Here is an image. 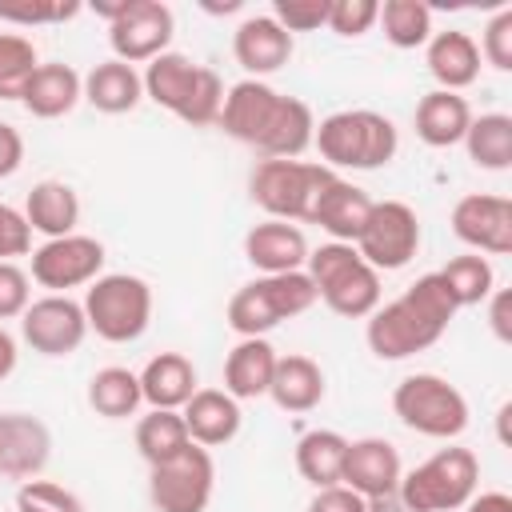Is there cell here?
<instances>
[{
	"label": "cell",
	"mask_w": 512,
	"mask_h": 512,
	"mask_svg": "<svg viewBox=\"0 0 512 512\" xmlns=\"http://www.w3.org/2000/svg\"><path fill=\"white\" fill-rule=\"evenodd\" d=\"M28 248H32V228L24 212H16L12 204H0V260L28 256Z\"/></svg>",
	"instance_id": "cell-44"
},
{
	"label": "cell",
	"mask_w": 512,
	"mask_h": 512,
	"mask_svg": "<svg viewBox=\"0 0 512 512\" xmlns=\"http://www.w3.org/2000/svg\"><path fill=\"white\" fill-rule=\"evenodd\" d=\"M468 148V160L484 172H504L512 168V116L504 112H484V116H472L464 140Z\"/></svg>",
	"instance_id": "cell-32"
},
{
	"label": "cell",
	"mask_w": 512,
	"mask_h": 512,
	"mask_svg": "<svg viewBox=\"0 0 512 512\" xmlns=\"http://www.w3.org/2000/svg\"><path fill=\"white\" fill-rule=\"evenodd\" d=\"M184 428L192 436V444L200 448H220L228 440H236L240 432V400H232L224 388H196L192 400L180 408Z\"/></svg>",
	"instance_id": "cell-21"
},
{
	"label": "cell",
	"mask_w": 512,
	"mask_h": 512,
	"mask_svg": "<svg viewBox=\"0 0 512 512\" xmlns=\"http://www.w3.org/2000/svg\"><path fill=\"white\" fill-rule=\"evenodd\" d=\"M488 300H492V308H488V324H492L496 340H512V328H508V304H512V296L500 288V292H492Z\"/></svg>",
	"instance_id": "cell-47"
},
{
	"label": "cell",
	"mask_w": 512,
	"mask_h": 512,
	"mask_svg": "<svg viewBox=\"0 0 512 512\" xmlns=\"http://www.w3.org/2000/svg\"><path fill=\"white\" fill-rule=\"evenodd\" d=\"M400 452L396 444H388L384 436H364V440H348V452H344V472H340V484L352 488L356 496L364 500H376V496H388L400 488Z\"/></svg>",
	"instance_id": "cell-17"
},
{
	"label": "cell",
	"mask_w": 512,
	"mask_h": 512,
	"mask_svg": "<svg viewBox=\"0 0 512 512\" xmlns=\"http://www.w3.org/2000/svg\"><path fill=\"white\" fill-rule=\"evenodd\" d=\"M20 164H24V136L0 120V180L12 176Z\"/></svg>",
	"instance_id": "cell-46"
},
{
	"label": "cell",
	"mask_w": 512,
	"mask_h": 512,
	"mask_svg": "<svg viewBox=\"0 0 512 512\" xmlns=\"http://www.w3.org/2000/svg\"><path fill=\"white\" fill-rule=\"evenodd\" d=\"M272 372H276V348H272L264 336H244V340L228 352V360H224V392H228L232 400L268 396Z\"/></svg>",
	"instance_id": "cell-27"
},
{
	"label": "cell",
	"mask_w": 512,
	"mask_h": 512,
	"mask_svg": "<svg viewBox=\"0 0 512 512\" xmlns=\"http://www.w3.org/2000/svg\"><path fill=\"white\" fill-rule=\"evenodd\" d=\"M20 336L32 352L40 356H72L84 336H88V316H84V304H76L72 296H40L24 308L20 316Z\"/></svg>",
	"instance_id": "cell-15"
},
{
	"label": "cell",
	"mask_w": 512,
	"mask_h": 512,
	"mask_svg": "<svg viewBox=\"0 0 512 512\" xmlns=\"http://www.w3.org/2000/svg\"><path fill=\"white\" fill-rule=\"evenodd\" d=\"M52 436L36 416L4 412L0 416V472L16 480H36V472L48 464Z\"/></svg>",
	"instance_id": "cell-20"
},
{
	"label": "cell",
	"mask_w": 512,
	"mask_h": 512,
	"mask_svg": "<svg viewBox=\"0 0 512 512\" xmlns=\"http://www.w3.org/2000/svg\"><path fill=\"white\" fill-rule=\"evenodd\" d=\"M84 100V76L72 64H40L24 84L20 104L36 120H60Z\"/></svg>",
	"instance_id": "cell-23"
},
{
	"label": "cell",
	"mask_w": 512,
	"mask_h": 512,
	"mask_svg": "<svg viewBox=\"0 0 512 512\" xmlns=\"http://www.w3.org/2000/svg\"><path fill=\"white\" fill-rule=\"evenodd\" d=\"M480 484V460L472 448H440L424 464L400 476V500L412 512H456L476 496Z\"/></svg>",
	"instance_id": "cell-7"
},
{
	"label": "cell",
	"mask_w": 512,
	"mask_h": 512,
	"mask_svg": "<svg viewBox=\"0 0 512 512\" xmlns=\"http://www.w3.org/2000/svg\"><path fill=\"white\" fill-rule=\"evenodd\" d=\"M24 220H28L32 232H40L48 240L72 236L76 224H80V196H76V188L64 184V180L32 184V192L24 200Z\"/></svg>",
	"instance_id": "cell-26"
},
{
	"label": "cell",
	"mask_w": 512,
	"mask_h": 512,
	"mask_svg": "<svg viewBox=\"0 0 512 512\" xmlns=\"http://www.w3.org/2000/svg\"><path fill=\"white\" fill-rule=\"evenodd\" d=\"M84 316H88V332H96L100 340L132 344L148 332L152 288L144 276H132V272L96 276L84 292Z\"/></svg>",
	"instance_id": "cell-8"
},
{
	"label": "cell",
	"mask_w": 512,
	"mask_h": 512,
	"mask_svg": "<svg viewBox=\"0 0 512 512\" xmlns=\"http://www.w3.org/2000/svg\"><path fill=\"white\" fill-rule=\"evenodd\" d=\"M424 60H428V72L432 80L444 88V92H460L468 84H476L480 76V48L468 32L460 28H448V32H432V40L424 44Z\"/></svg>",
	"instance_id": "cell-24"
},
{
	"label": "cell",
	"mask_w": 512,
	"mask_h": 512,
	"mask_svg": "<svg viewBox=\"0 0 512 512\" xmlns=\"http://www.w3.org/2000/svg\"><path fill=\"white\" fill-rule=\"evenodd\" d=\"M80 12L76 0H0V20L4 24H20V28H40V24H56V20H72Z\"/></svg>",
	"instance_id": "cell-38"
},
{
	"label": "cell",
	"mask_w": 512,
	"mask_h": 512,
	"mask_svg": "<svg viewBox=\"0 0 512 512\" xmlns=\"http://www.w3.org/2000/svg\"><path fill=\"white\" fill-rule=\"evenodd\" d=\"M220 128L264 160H300L312 144L316 120L304 100L284 96L264 80H240L224 92Z\"/></svg>",
	"instance_id": "cell-1"
},
{
	"label": "cell",
	"mask_w": 512,
	"mask_h": 512,
	"mask_svg": "<svg viewBox=\"0 0 512 512\" xmlns=\"http://www.w3.org/2000/svg\"><path fill=\"white\" fill-rule=\"evenodd\" d=\"M392 412L404 428L432 436V440H456L468 428V400L456 384H448L436 372H412L392 392Z\"/></svg>",
	"instance_id": "cell-10"
},
{
	"label": "cell",
	"mask_w": 512,
	"mask_h": 512,
	"mask_svg": "<svg viewBox=\"0 0 512 512\" xmlns=\"http://www.w3.org/2000/svg\"><path fill=\"white\" fill-rule=\"evenodd\" d=\"M84 100L104 116H120V112H132L144 100V80L132 64L112 56V60H100L84 76Z\"/></svg>",
	"instance_id": "cell-30"
},
{
	"label": "cell",
	"mask_w": 512,
	"mask_h": 512,
	"mask_svg": "<svg viewBox=\"0 0 512 512\" xmlns=\"http://www.w3.org/2000/svg\"><path fill=\"white\" fill-rule=\"evenodd\" d=\"M324 388H328L324 384V368L312 356H300V352L276 356V372H272V384H268V396L276 400V408L312 412L324 400Z\"/></svg>",
	"instance_id": "cell-29"
},
{
	"label": "cell",
	"mask_w": 512,
	"mask_h": 512,
	"mask_svg": "<svg viewBox=\"0 0 512 512\" xmlns=\"http://www.w3.org/2000/svg\"><path fill=\"white\" fill-rule=\"evenodd\" d=\"M304 272L316 288V300H324L344 320H368L380 308V272L352 244L328 240L312 248Z\"/></svg>",
	"instance_id": "cell-5"
},
{
	"label": "cell",
	"mask_w": 512,
	"mask_h": 512,
	"mask_svg": "<svg viewBox=\"0 0 512 512\" xmlns=\"http://www.w3.org/2000/svg\"><path fill=\"white\" fill-rule=\"evenodd\" d=\"M380 16V4L376 0H332L328 4V24L336 36H364Z\"/></svg>",
	"instance_id": "cell-41"
},
{
	"label": "cell",
	"mask_w": 512,
	"mask_h": 512,
	"mask_svg": "<svg viewBox=\"0 0 512 512\" xmlns=\"http://www.w3.org/2000/svg\"><path fill=\"white\" fill-rule=\"evenodd\" d=\"M456 312L460 308H456L452 292L444 288V280L436 272H428L416 284H408L396 300L380 304L368 316L364 340H368L372 356H380V360H408V356L432 348L448 332Z\"/></svg>",
	"instance_id": "cell-2"
},
{
	"label": "cell",
	"mask_w": 512,
	"mask_h": 512,
	"mask_svg": "<svg viewBox=\"0 0 512 512\" xmlns=\"http://www.w3.org/2000/svg\"><path fill=\"white\" fill-rule=\"evenodd\" d=\"M16 512H84L76 492L52 480H24L16 488Z\"/></svg>",
	"instance_id": "cell-39"
},
{
	"label": "cell",
	"mask_w": 512,
	"mask_h": 512,
	"mask_svg": "<svg viewBox=\"0 0 512 512\" xmlns=\"http://www.w3.org/2000/svg\"><path fill=\"white\" fill-rule=\"evenodd\" d=\"M188 444H192V436H188V428H184V416L172 412V408H152V412L140 416V424H136V448H140V456L148 460V468L176 460Z\"/></svg>",
	"instance_id": "cell-34"
},
{
	"label": "cell",
	"mask_w": 512,
	"mask_h": 512,
	"mask_svg": "<svg viewBox=\"0 0 512 512\" xmlns=\"http://www.w3.org/2000/svg\"><path fill=\"white\" fill-rule=\"evenodd\" d=\"M452 232L472 252L508 256L512 252V200L496 192H468L452 204Z\"/></svg>",
	"instance_id": "cell-16"
},
{
	"label": "cell",
	"mask_w": 512,
	"mask_h": 512,
	"mask_svg": "<svg viewBox=\"0 0 512 512\" xmlns=\"http://www.w3.org/2000/svg\"><path fill=\"white\" fill-rule=\"evenodd\" d=\"M172 32H176V20H172L168 4H160V0H128L124 12L108 24V44H112L116 60L136 68V64H148L160 52H168Z\"/></svg>",
	"instance_id": "cell-13"
},
{
	"label": "cell",
	"mask_w": 512,
	"mask_h": 512,
	"mask_svg": "<svg viewBox=\"0 0 512 512\" xmlns=\"http://www.w3.org/2000/svg\"><path fill=\"white\" fill-rule=\"evenodd\" d=\"M328 4L332 0H276L272 4V20L292 36V32H316L328 24Z\"/></svg>",
	"instance_id": "cell-40"
},
{
	"label": "cell",
	"mask_w": 512,
	"mask_h": 512,
	"mask_svg": "<svg viewBox=\"0 0 512 512\" xmlns=\"http://www.w3.org/2000/svg\"><path fill=\"white\" fill-rule=\"evenodd\" d=\"M344 452H348V440L332 428H312L296 440V472L312 484V488H332L340 484V472H344Z\"/></svg>",
	"instance_id": "cell-31"
},
{
	"label": "cell",
	"mask_w": 512,
	"mask_h": 512,
	"mask_svg": "<svg viewBox=\"0 0 512 512\" xmlns=\"http://www.w3.org/2000/svg\"><path fill=\"white\" fill-rule=\"evenodd\" d=\"M376 24L392 48H420L432 40V8L424 0H384Z\"/></svg>",
	"instance_id": "cell-36"
},
{
	"label": "cell",
	"mask_w": 512,
	"mask_h": 512,
	"mask_svg": "<svg viewBox=\"0 0 512 512\" xmlns=\"http://www.w3.org/2000/svg\"><path fill=\"white\" fill-rule=\"evenodd\" d=\"M464 512H512V496L508 492H480L464 504Z\"/></svg>",
	"instance_id": "cell-48"
},
{
	"label": "cell",
	"mask_w": 512,
	"mask_h": 512,
	"mask_svg": "<svg viewBox=\"0 0 512 512\" xmlns=\"http://www.w3.org/2000/svg\"><path fill=\"white\" fill-rule=\"evenodd\" d=\"M140 80H144V96L152 104L168 108L172 116H180L184 124L208 128L220 120L224 80L208 64H196L184 52H160L156 60H148Z\"/></svg>",
	"instance_id": "cell-3"
},
{
	"label": "cell",
	"mask_w": 512,
	"mask_h": 512,
	"mask_svg": "<svg viewBox=\"0 0 512 512\" xmlns=\"http://www.w3.org/2000/svg\"><path fill=\"white\" fill-rule=\"evenodd\" d=\"M316 304V288L308 280V272H280V276H256L244 288L232 292L228 300V328L244 340V336H264L276 324L304 316Z\"/></svg>",
	"instance_id": "cell-6"
},
{
	"label": "cell",
	"mask_w": 512,
	"mask_h": 512,
	"mask_svg": "<svg viewBox=\"0 0 512 512\" xmlns=\"http://www.w3.org/2000/svg\"><path fill=\"white\" fill-rule=\"evenodd\" d=\"M36 68H40L36 44L20 32H0V100H20Z\"/></svg>",
	"instance_id": "cell-37"
},
{
	"label": "cell",
	"mask_w": 512,
	"mask_h": 512,
	"mask_svg": "<svg viewBox=\"0 0 512 512\" xmlns=\"http://www.w3.org/2000/svg\"><path fill=\"white\" fill-rule=\"evenodd\" d=\"M332 176V168L312 160H256V168L248 172V196L268 212V220L312 224V208Z\"/></svg>",
	"instance_id": "cell-9"
},
{
	"label": "cell",
	"mask_w": 512,
	"mask_h": 512,
	"mask_svg": "<svg viewBox=\"0 0 512 512\" xmlns=\"http://www.w3.org/2000/svg\"><path fill=\"white\" fill-rule=\"evenodd\" d=\"M480 60H488L496 72H512V8H500L480 36Z\"/></svg>",
	"instance_id": "cell-42"
},
{
	"label": "cell",
	"mask_w": 512,
	"mask_h": 512,
	"mask_svg": "<svg viewBox=\"0 0 512 512\" xmlns=\"http://www.w3.org/2000/svg\"><path fill=\"white\" fill-rule=\"evenodd\" d=\"M368 212H372V196L336 172V176L324 184V192H320V200H316V208H312V224H320V228H324L332 240H340V244H356V236H360Z\"/></svg>",
	"instance_id": "cell-22"
},
{
	"label": "cell",
	"mask_w": 512,
	"mask_h": 512,
	"mask_svg": "<svg viewBox=\"0 0 512 512\" xmlns=\"http://www.w3.org/2000/svg\"><path fill=\"white\" fill-rule=\"evenodd\" d=\"M368 512H412V508L400 500V492H388V496H376V500H368Z\"/></svg>",
	"instance_id": "cell-50"
},
{
	"label": "cell",
	"mask_w": 512,
	"mask_h": 512,
	"mask_svg": "<svg viewBox=\"0 0 512 512\" xmlns=\"http://www.w3.org/2000/svg\"><path fill=\"white\" fill-rule=\"evenodd\" d=\"M312 144L320 152V164L332 168V172H340V168L372 172V168H384L396 156L400 132L384 112L344 108V112H332L316 124Z\"/></svg>",
	"instance_id": "cell-4"
},
{
	"label": "cell",
	"mask_w": 512,
	"mask_h": 512,
	"mask_svg": "<svg viewBox=\"0 0 512 512\" xmlns=\"http://www.w3.org/2000/svg\"><path fill=\"white\" fill-rule=\"evenodd\" d=\"M308 236L300 224L288 220H260L244 236V256L260 276H280V272H304L308 264Z\"/></svg>",
	"instance_id": "cell-18"
},
{
	"label": "cell",
	"mask_w": 512,
	"mask_h": 512,
	"mask_svg": "<svg viewBox=\"0 0 512 512\" xmlns=\"http://www.w3.org/2000/svg\"><path fill=\"white\" fill-rule=\"evenodd\" d=\"M308 512H368V500L344 484H332V488H316V496L308 500Z\"/></svg>",
	"instance_id": "cell-45"
},
{
	"label": "cell",
	"mask_w": 512,
	"mask_h": 512,
	"mask_svg": "<svg viewBox=\"0 0 512 512\" xmlns=\"http://www.w3.org/2000/svg\"><path fill=\"white\" fill-rule=\"evenodd\" d=\"M124 4H128V0H92V12H96V16H104V20L112 24V20L124 12Z\"/></svg>",
	"instance_id": "cell-51"
},
{
	"label": "cell",
	"mask_w": 512,
	"mask_h": 512,
	"mask_svg": "<svg viewBox=\"0 0 512 512\" xmlns=\"http://www.w3.org/2000/svg\"><path fill=\"white\" fill-rule=\"evenodd\" d=\"M88 404H92V412L104 416V420H124V416H132V412L144 404V396H140V376L128 372V368H120V364H108V368L92 372V380H88Z\"/></svg>",
	"instance_id": "cell-33"
},
{
	"label": "cell",
	"mask_w": 512,
	"mask_h": 512,
	"mask_svg": "<svg viewBox=\"0 0 512 512\" xmlns=\"http://www.w3.org/2000/svg\"><path fill=\"white\" fill-rule=\"evenodd\" d=\"M216 488V464L212 452L200 444H188L176 460L156 464L148 472V500L156 512H204Z\"/></svg>",
	"instance_id": "cell-12"
},
{
	"label": "cell",
	"mask_w": 512,
	"mask_h": 512,
	"mask_svg": "<svg viewBox=\"0 0 512 512\" xmlns=\"http://www.w3.org/2000/svg\"><path fill=\"white\" fill-rule=\"evenodd\" d=\"M192 392H196V364L184 352H160L140 372V396L152 408L180 412L192 400Z\"/></svg>",
	"instance_id": "cell-28"
},
{
	"label": "cell",
	"mask_w": 512,
	"mask_h": 512,
	"mask_svg": "<svg viewBox=\"0 0 512 512\" xmlns=\"http://www.w3.org/2000/svg\"><path fill=\"white\" fill-rule=\"evenodd\" d=\"M104 268V244L96 236H60V240H44L32 252V280L56 296H68V288L92 284Z\"/></svg>",
	"instance_id": "cell-14"
},
{
	"label": "cell",
	"mask_w": 512,
	"mask_h": 512,
	"mask_svg": "<svg viewBox=\"0 0 512 512\" xmlns=\"http://www.w3.org/2000/svg\"><path fill=\"white\" fill-rule=\"evenodd\" d=\"M376 272L404 268L420 248V216L404 200H372V212L352 244Z\"/></svg>",
	"instance_id": "cell-11"
},
{
	"label": "cell",
	"mask_w": 512,
	"mask_h": 512,
	"mask_svg": "<svg viewBox=\"0 0 512 512\" xmlns=\"http://www.w3.org/2000/svg\"><path fill=\"white\" fill-rule=\"evenodd\" d=\"M28 304H32L28 272H24L16 260H0V320H16V316H24Z\"/></svg>",
	"instance_id": "cell-43"
},
{
	"label": "cell",
	"mask_w": 512,
	"mask_h": 512,
	"mask_svg": "<svg viewBox=\"0 0 512 512\" xmlns=\"http://www.w3.org/2000/svg\"><path fill=\"white\" fill-rule=\"evenodd\" d=\"M16 340H12V332H4L0 328V380H8L12 376V368H16Z\"/></svg>",
	"instance_id": "cell-49"
},
{
	"label": "cell",
	"mask_w": 512,
	"mask_h": 512,
	"mask_svg": "<svg viewBox=\"0 0 512 512\" xmlns=\"http://www.w3.org/2000/svg\"><path fill=\"white\" fill-rule=\"evenodd\" d=\"M440 280H444V288L452 292V300H456V308H472V304H484L492 292H496V272H492V264H488V256H480V252H468V256H452L440 272H436Z\"/></svg>",
	"instance_id": "cell-35"
},
{
	"label": "cell",
	"mask_w": 512,
	"mask_h": 512,
	"mask_svg": "<svg viewBox=\"0 0 512 512\" xmlns=\"http://www.w3.org/2000/svg\"><path fill=\"white\" fill-rule=\"evenodd\" d=\"M416 136L428 144V148H452L464 140L468 124H472V108L460 92H444V88H432L428 96H420L416 104Z\"/></svg>",
	"instance_id": "cell-25"
},
{
	"label": "cell",
	"mask_w": 512,
	"mask_h": 512,
	"mask_svg": "<svg viewBox=\"0 0 512 512\" xmlns=\"http://www.w3.org/2000/svg\"><path fill=\"white\" fill-rule=\"evenodd\" d=\"M292 36L272 16H248L232 32V56L248 72V80H260L268 72H280L292 60Z\"/></svg>",
	"instance_id": "cell-19"
}]
</instances>
